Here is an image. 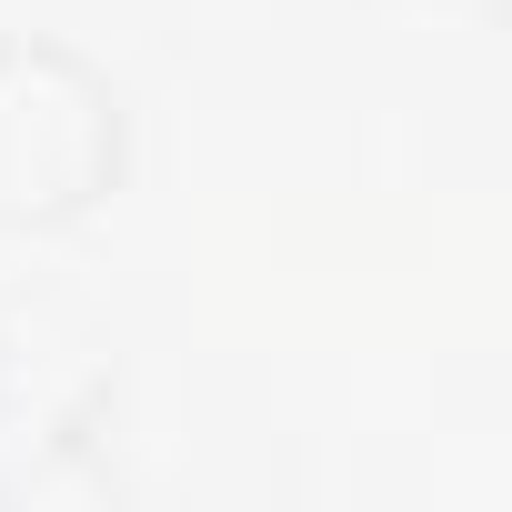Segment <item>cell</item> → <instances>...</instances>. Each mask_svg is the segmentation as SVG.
Segmentation results:
<instances>
[{"label": "cell", "instance_id": "cell-1", "mask_svg": "<svg viewBox=\"0 0 512 512\" xmlns=\"http://www.w3.org/2000/svg\"><path fill=\"white\" fill-rule=\"evenodd\" d=\"M121 181V101L61 41H0V221L61 231Z\"/></svg>", "mask_w": 512, "mask_h": 512}]
</instances>
